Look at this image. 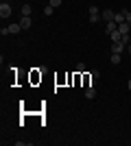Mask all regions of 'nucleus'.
<instances>
[{"label": "nucleus", "instance_id": "obj_12", "mask_svg": "<svg viewBox=\"0 0 131 146\" xmlns=\"http://www.w3.org/2000/svg\"><path fill=\"white\" fill-rule=\"evenodd\" d=\"M31 11H33L31 5H22V15H31Z\"/></svg>", "mask_w": 131, "mask_h": 146}, {"label": "nucleus", "instance_id": "obj_19", "mask_svg": "<svg viewBox=\"0 0 131 146\" xmlns=\"http://www.w3.org/2000/svg\"><path fill=\"white\" fill-rule=\"evenodd\" d=\"M127 52H129V55H131V44H129V46H127Z\"/></svg>", "mask_w": 131, "mask_h": 146}, {"label": "nucleus", "instance_id": "obj_1", "mask_svg": "<svg viewBox=\"0 0 131 146\" xmlns=\"http://www.w3.org/2000/svg\"><path fill=\"white\" fill-rule=\"evenodd\" d=\"M11 13H13V9H11L9 2H2V5H0V18H11Z\"/></svg>", "mask_w": 131, "mask_h": 146}, {"label": "nucleus", "instance_id": "obj_15", "mask_svg": "<svg viewBox=\"0 0 131 146\" xmlns=\"http://www.w3.org/2000/svg\"><path fill=\"white\" fill-rule=\"evenodd\" d=\"M100 79V72L98 70H92V81H98Z\"/></svg>", "mask_w": 131, "mask_h": 146}, {"label": "nucleus", "instance_id": "obj_10", "mask_svg": "<svg viewBox=\"0 0 131 146\" xmlns=\"http://www.w3.org/2000/svg\"><path fill=\"white\" fill-rule=\"evenodd\" d=\"M109 61H112L114 66H118L120 61H122V57H120V52H112V57H109Z\"/></svg>", "mask_w": 131, "mask_h": 146}, {"label": "nucleus", "instance_id": "obj_9", "mask_svg": "<svg viewBox=\"0 0 131 146\" xmlns=\"http://www.w3.org/2000/svg\"><path fill=\"white\" fill-rule=\"evenodd\" d=\"M105 31H107V35H112L114 31H118V24L112 20V22H107V29H105Z\"/></svg>", "mask_w": 131, "mask_h": 146}, {"label": "nucleus", "instance_id": "obj_13", "mask_svg": "<svg viewBox=\"0 0 131 146\" xmlns=\"http://www.w3.org/2000/svg\"><path fill=\"white\" fill-rule=\"evenodd\" d=\"M53 11H55V7H50V5L44 7V15H53Z\"/></svg>", "mask_w": 131, "mask_h": 146}, {"label": "nucleus", "instance_id": "obj_3", "mask_svg": "<svg viewBox=\"0 0 131 146\" xmlns=\"http://www.w3.org/2000/svg\"><path fill=\"white\" fill-rule=\"evenodd\" d=\"M114 15H116V13H114L112 9H105V11H100V20H105V22H112Z\"/></svg>", "mask_w": 131, "mask_h": 146}, {"label": "nucleus", "instance_id": "obj_6", "mask_svg": "<svg viewBox=\"0 0 131 146\" xmlns=\"http://www.w3.org/2000/svg\"><path fill=\"white\" fill-rule=\"evenodd\" d=\"M125 48H127V44H125V42H116V44L112 46V52H122Z\"/></svg>", "mask_w": 131, "mask_h": 146}, {"label": "nucleus", "instance_id": "obj_18", "mask_svg": "<svg viewBox=\"0 0 131 146\" xmlns=\"http://www.w3.org/2000/svg\"><path fill=\"white\" fill-rule=\"evenodd\" d=\"M127 90H129V92H131V79H129V83H127Z\"/></svg>", "mask_w": 131, "mask_h": 146}, {"label": "nucleus", "instance_id": "obj_7", "mask_svg": "<svg viewBox=\"0 0 131 146\" xmlns=\"http://www.w3.org/2000/svg\"><path fill=\"white\" fill-rule=\"evenodd\" d=\"M85 98H90V100H92V98H96V87H94L92 83H90V87L85 90Z\"/></svg>", "mask_w": 131, "mask_h": 146}, {"label": "nucleus", "instance_id": "obj_17", "mask_svg": "<svg viewBox=\"0 0 131 146\" xmlns=\"http://www.w3.org/2000/svg\"><path fill=\"white\" fill-rule=\"evenodd\" d=\"M125 20H127V22L131 24V11H125Z\"/></svg>", "mask_w": 131, "mask_h": 146}, {"label": "nucleus", "instance_id": "obj_16", "mask_svg": "<svg viewBox=\"0 0 131 146\" xmlns=\"http://www.w3.org/2000/svg\"><path fill=\"white\" fill-rule=\"evenodd\" d=\"M76 72H79V74L85 72V63H76Z\"/></svg>", "mask_w": 131, "mask_h": 146}, {"label": "nucleus", "instance_id": "obj_5", "mask_svg": "<svg viewBox=\"0 0 131 146\" xmlns=\"http://www.w3.org/2000/svg\"><path fill=\"white\" fill-rule=\"evenodd\" d=\"M7 29H9V35H20V33H22V26H20V22H18V24H9Z\"/></svg>", "mask_w": 131, "mask_h": 146}, {"label": "nucleus", "instance_id": "obj_14", "mask_svg": "<svg viewBox=\"0 0 131 146\" xmlns=\"http://www.w3.org/2000/svg\"><path fill=\"white\" fill-rule=\"evenodd\" d=\"M61 2H63V0H48V5L55 7V9H57V7H61Z\"/></svg>", "mask_w": 131, "mask_h": 146}, {"label": "nucleus", "instance_id": "obj_2", "mask_svg": "<svg viewBox=\"0 0 131 146\" xmlns=\"http://www.w3.org/2000/svg\"><path fill=\"white\" fill-rule=\"evenodd\" d=\"M98 20H100V9H98V7H90V22L96 24Z\"/></svg>", "mask_w": 131, "mask_h": 146}, {"label": "nucleus", "instance_id": "obj_11", "mask_svg": "<svg viewBox=\"0 0 131 146\" xmlns=\"http://www.w3.org/2000/svg\"><path fill=\"white\" fill-rule=\"evenodd\" d=\"M109 39H112L114 44H116V42H122V35H120V31H114L112 35H109Z\"/></svg>", "mask_w": 131, "mask_h": 146}, {"label": "nucleus", "instance_id": "obj_8", "mask_svg": "<svg viewBox=\"0 0 131 146\" xmlns=\"http://www.w3.org/2000/svg\"><path fill=\"white\" fill-rule=\"evenodd\" d=\"M114 22H116V24H122V22H127V20H125V11H118V13H116V15H114Z\"/></svg>", "mask_w": 131, "mask_h": 146}, {"label": "nucleus", "instance_id": "obj_4", "mask_svg": "<svg viewBox=\"0 0 131 146\" xmlns=\"http://www.w3.org/2000/svg\"><path fill=\"white\" fill-rule=\"evenodd\" d=\"M31 15H22V20H20V26H22V31H26V29H31Z\"/></svg>", "mask_w": 131, "mask_h": 146}]
</instances>
